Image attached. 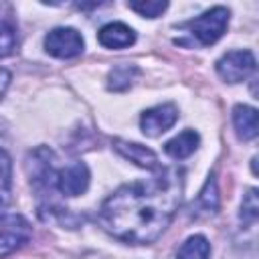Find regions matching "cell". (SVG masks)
I'll return each instance as SVG.
<instances>
[{"instance_id": "cell-17", "label": "cell", "mask_w": 259, "mask_h": 259, "mask_svg": "<svg viewBox=\"0 0 259 259\" xmlns=\"http://www.w3.org/2000/svg\"><path fill=\"white\" fill-rule=\"evenodd\" d=\"M14 47H16V30L8 20L0 18V59L8 57L14 51Z\"/></svg>"}, {"instance_id": "cell-7", "label": "cell", "mask_w": 259, "mask_h": 259, "mask_svg": "<svg viewBox=\"0 0 259 259\" xmlns=\"http://www.w3.org/2000/svg\"><path fill=\"white\" fill-rule=\"evenodd\" d=\"M178 119V111L172 103H162V105H156V107H150L142 113L140 117V127L146 136L154 138V136H160L164 134L166 130H170Z\"/></svg>"}, {"instance_id": "cell-16", "label": "cell", "mask_w": 259, "mask_h": 259, "mask_svg": "<svg viewBox=\"0 0 259 259\" xmlns=\"http://www.w3.org/2000/svg\"><path fill=\"white\" fill-rule=\"evenodd\" d=\"M127 6L134 12H138L140 16L156 18L168 8V2H164V0H142V2H127Z\"/></svg>"}, {"instance_id": "cell-5", "label": "cell", "mask_w": 259, "mask_h": 259, "mask_svg": "<svg viewBox=\"0 0 259 259\" xmlns=\"http://www.w3.org/2000/svg\"><path fill=\"white\" fill-rule=\"evenodd\" d=\"M45 51L59 59H71L83 51V38L75 28H53L45 36Z\"/></svg>"}, {"instance_id": "cell-4", "label": "cell", "mask_w": 259, "mask_h": 259, "mask_svg": "<svg viewBox=\"0 0 259 259\" xmlns=\"http://www.w3.org/2000/svg\"><path fill=\"white\" fill-rule=\"evenodd\" d=\"M255 69V57L251 51H229L217 61V73L227 83H239Z\"/></svg>"}, {"instance_id": "cell-15", "label": "cell", "mask_w": 259, "mask_h": 259, "mask_svg": "<svg viewBox=\"0 0 259 259\" xmlns=\"http://www.w3.org/2000/svg\"><path fill=\"white\" fill-rule=\"evenodd\" d=\"M138 75V69L134 65H117L115 69H111L107 81H109V89H115V91H123L132 85L134 77Z\"/></svg>"}, {"instance_id": "cell-6", "label": "cell", "mask_w": 259, "mask_h": 259, "mask_svg": "<svg viewBox=\"0 0 259 259\" xmlns=\"http://www.w3.org/2000/svg\"><path fill=\"white\" fill-rule=\"evenodd\" d=\"M30 237V225L22 214L0 217V255L14 251Z\"/></svg>"}, {"instance_id": "cell-9", "label": "cell", "mask_w": 259, "mask_h": 259, "mask_svg": "<svg viewBox=\"0 0 259 259\" xmlns=\"http://www.w3.org/2000/svg\"><path fill=\"white\" fill-rule=\"evenodd\" d=\"M97 38L105 49H125L134 45L136 32L123 22H109L99 30Z\"/></svg>"}, {"instance_id": "cell-13", "label": "cell", "mask_w": 259, "mask_h": 259, "mask_svg": "<svg viewBox=\"0 0 259 259\" xmlns=\"http://www.w3.org/2000/svg\"><path fill=\"white\" fill-rule=\"evenodd\" d=\"M208 255H210V243L202 235H192L180 245L176 259H208Z\"/></svg>"}, {"instance_id": "cell-19", "label": "cell", "mask_w": 259, "mask_h": 259, "mask_svg": "<svg viewBox=\"0 0 259 259\" xmlns=\"http://www.w3.org/2000/svg\"><path fill=\"white\" fill-rule=\"evenodd\" d=\"M8 79H10V75H8L4 69H0V95L4 93V89H6V85H8Z\"/></svg>"}, {"instance_id": "cell-11", "label": "cell", "mask_w": 259, "mask_h": 259, "mask_svg": "<svg viewBox=\"0 0 259 259\" xmlns=\"http://www.w3.org/2000/svg\"><path fill=\"white\" fill-rule=\"evenodd\" d=\"M233 123L241 140H253L257 136V109L249 105H235Z\"/></svg>"}, {"instance_id": "cell-10", "label": "cell", "mask_w": 259, "mask_h": 259, "mask_svg": "<svg viewBox=\"0 0 259 259\" xmlns=\"http://www.w3.org/2000/svg\"><path fill=\"white\" fill-rule=\"evenodd\" d=\"M198 142H200V138H198V134L194 130H184L178 136H174L172 140H168L164 144V150H166V154L170 158L182 160V158H188L198 148Z\"/></svg>"}, {"instance_id": "cell-14", "label": "cell", "mask_w": 259, "mask_h": 259, "mask_svg": "<svg viewBox=\"0 0 259 259\" xmlns=\"http://www.w3.org/2000/svg\"><path fill=\"white\" fill-rule=\"evenodd\" d=\"M10 184H12V162L10 156L0 150V210L10 202Z\"/></svg>"}, {"instance_id": "cell-1", "label": "cell", "mask_w": 259, "mask_h": 259, "mask_svg": "<svg viewBox=\"0 0 259 259\" xmlns=\"http://www.w3.org/2000/svg\"><path fill=\"white\" fill-rule=\"evenodd\" d=\"M182 198L178 170H158L154 178L117 188L99 208V225L119 241L146 245L156 241L172 223Z\"/></svg>"}, {"instance_id": "cell-18", "label": "cell", "mask_w": 259, "mask_h": 259, "mask_svg": "<svg viewBox=\"0 0 259 259\" xmlns=\"http://www.w3.org/2000/svg\"><path fill=\"white\" fill-rule=\"evenodd\" d=\"M259 217V200H257V190L255 188H249L247 194L243 196V202H241V219L245 223H255Z\"/></svg>"}, {"instance_id": "cell-8", "label": "cell", "mask_w": 259, "mask_h": 259, "mask_svg": "<svg viewBox=\"0 0 259 259\" xmlns=\"http://www.w3.org/2000/svg\"><path fill=\"white\" fill-rule=\"evenodd\" d=\"M113 148L130 162H134L146 170H158V156L150 148L140 146L136 142H125V140H113Z\"/></svg>"}, {"instance_id": "cell-3", "label": "cell", "mask_w": 259, "mask_h": 259, "mask_svg": "<svg viewBox=\"0 0 259 259\" xmlns=\"http://www.w3.org/2000/svg\"><path fill=\"white\" fill-rule=\"evenodd\" d=\"M51 186H55L63 196H79L89 186V168L83 162H73L61 170L53 168Z\"/></svg>"}, {"instance_id": "cell-2", "label": "cell", "mask_w": 259, "mask_h": 259, "mask_svg": "<svg viewBox=\"0 0 259 259\" xmlns=\"http://www.w3.org/2000/svg\"><path fill=\"white\" fill-rule=\"evenodd\" d=\"M227 22H229V10L225 6H214L204 14L184 22L182 28L188 30L200 45H212L223 36Z\"/></svg>"}, {"instance_id": "cell-12", "label": "cell", "mask_w": 259, "mask_h": 259, "mask_svg": "<svg viewBox=\"0 0 259 259\" xmlns=\"http://www.w3.org/2000/svg\"><path fill=\"white\" fill-rule=\"evenodd\" d=\"M219 210V188H217V180L214 174L208 176V180L204 182L200 194L196 196V202L192 204V212L194 214H214Z\"/></svg>"}]
</instances>
